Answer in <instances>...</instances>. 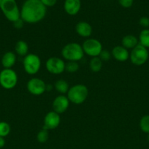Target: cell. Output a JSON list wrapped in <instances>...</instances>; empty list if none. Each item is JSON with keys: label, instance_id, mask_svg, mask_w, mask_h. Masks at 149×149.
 Returning <instances> with one entry per match:
<instances>
[{"label": "cell", "instance_id": "obj_11", "mask_svg": "<svg viewBox=\"0 0 149 149\" xmlns=\"http://www.w3.org/2000/svg\"><path fill=\"white\" fill-rule=\"evenodd\" d=\"M61 122V117L56 112L50 111L45 115L43 121V128H45L48 130H55L59 126Z\"/></svg>", "mask_w": 149, "mask_h": 149}, {"label": "cell", "instance_id": "obj_31", "mask_svg": "<svg viewBox=\"0 0 149 149\" xmlns=\"http://www.w3.org/2000/svg\"><path fill=\"white\" fill-rule=\"evenodd\" d=\"M5 139L4 138L0 137V148H2L5 146Z\"/></svg>", "mask_w": 149, "mask_h": 149}, {"label": "cell", "instance_id": "obj_21", "mask_svg": "<svg viewBox=\"0 0 149 149\" xmlns=\"http://www.w3.org/2000/svg\"><path fill=\"white\" fill-rule=\"evenodd\" d=\"M139 44L145 48H149V29H144L139 34Z\"/></svg>", "mask_w": 149, "mask_h": 149}, {"label": "cell", "instance_id": "obj_3", "mask_svg": "<svg viewBox=\"0 0 149 149\" xmlns=\"http://www.w3.org/2000/svg\"><path fill=\"white\" fill-rule=\"evenodd\" d=\"M61 55L68 61H80L84 56L82 45L76 42H70L67 44L61 49Z\"/></svg>", "mask_w": 149, "mask_h": 149}, {"label": "cell", "instance_id": "obj_28", "mask_svg": "<svg viewBox=\"0 0 149 149\" xmlns=\"http://www.w3.org/2000/svg\"><path fill=\"white\" fill-rule=\"evenodd\" d=\"M118 3L124 8H129L132 6L134 0H118Z\"/></svg>", "mask_w": 149, "mask_h": 149}, {"label": "cell", "instance_id": "obj_12", "mask_svg": "<svg viewBox=\"0 0 149 149\" xmlns=\"http://www.w3.org/2000/svg\"><path fill=\"white\" fill-rule=\"evenodd\" d=\"M70 100L64 95H59L56 96L53 101V111L58 114L64 113L70 106Z\"/></svg>", "mask_w": 149, "mask_h": 149}, {"label": "cell", "instance_id": "obj_10", "mask_svg": "<svg viewBox=\"0 0 149 149\" xmlns=\"http://www.w3.org/2000/svg\"><path fill=\"white\" fill-rule=\"evenodd\" d=\"M26 88L32 95H41L47 91V84L41 79L34 77L29 80L26 84Z\"/></svg>", "mask_w": 149, "mask_h": 149}, {"label": "cell", "instance_id": "obj_17", "mask_svg": "<svg viewBox=\"0 0 149 149\" xmlns=\"http://www.w3.org/2000/svg\"><path fill=\"white\" fill-rule=\"evenodd\" d=\"M121 45L126 49H132L139 45V40L134 35L128 34L123 37L121 40Z\"/></svg>", "mask_w": 149, "mask_h": 149}, {"label": "cell", "instance_id": "obj_32", "mask_svg": "<svg viewBox=\"0 0 149 149\" xmlns=\"http://www.w3.org/2000/svg\"><path fill=\"white\" fill-rule=\"evenodd\" d=\"M148 142H149V134H148Z\"/></svg>", "mask_w": 149, "mask_h": 149}, {"label": "cell", "instance_id": "obj_25", "mask_svg": "<svg viewBox=\"0 0 149 149\" xmlns=\"http://www.w3.org/2000/svg\"><path fill=\"white\" fill-rule=\"evenodd\" d=\"M80 65L75 61H68L65 63V71L69 73H75L79 70Z\"/></svg>", "mask_w": 149, "mask_h": 149}, {"label": "cell", "instance_id": "obj_15", "mask_svg": "<svg viewBox=\"0 0 149 149\" xmlns=\"http://www.w3.org/2000/svg\"><path fill=\"white\" fill-rule=\"evenodd\" d=\"M75 31L81 37L88 38L92 34L93 29L90 23L88 22L80 21L76 24Z\"/></svg>", "mask_w": 149, "mask_h": 149}, {"label": "cell", "instance_id": "obj_22", "mask_svg": "<svg viewBox=\"0 0 149 149\" xmlns=\"http://www.w3.org/2000/svg\"><path fill=\"white\" fill-rule=\"evenodd\" d=\"M140 128L144 133L149 134V115H145L140 120Z\"/></svg>", "mask_w": 149, "mask_h": 149}, {"label": "cell", "instance_id": "obj_4", "mask_svg": "<svg viewBox=\"0 0 149 149\" xmlns=\"http://www.w3.org/2000/svg\"><path fill=\"white\" fill-rule=\"evenodd\" d=\"M0 10L12 23L20 18V9L15 0H0Z\"/></svg>", "mask_w": 149, "mask_h": 149}, {"label": "cell", "instance_id": "obj_13", "mask_svg": "<svg viewBox=\"0 0 149 149\" xmlns=\"http://www.w3.org/2000/svg\"><path fill=\"white\" fill-rule=\"evenodd\" d=\"M112 57L119 62H125L129 59V52L122 45H117L112 48L111 51Z\"/></svg>", "mask_w": 149, "mask_h": 149}, {"label": "cell", "instance_id": "obj_20", "mask_svg": "<svg viewBox=\"0 0 149 149\" xmlns=\"http://www.w3.org/2000/svg\"><path fill=\"white\" fill-rule=\"evenodd\" d=\"M102 66H103V62L102 60L99 58V57H95V58H92L90 60L89 62V68H90L91 71L93 72H99L102 70Z\"/></svg>", "mask_w": 149, "mask_h": 149}, {"label": "cell", "instance_id": "obj_16", "mask_svg": "<svg viewBox=\"0 0 149 149\" xmlns=\"http://www.w3.org/2000/svg\"><path fill=\"white\" fill-rule=\"evenodd\" d=\"M17 61V57L15 52L8 51L5 52L1 57V65L4 68H12L15 64Z\"/></svg>", "mask_w": 149, "mask_h": 149}, {"label": "cell", "instance_id": "obj_27", "mask_svg": "<svg viewBox=\"0 0 149 149\" xmlns=\"http://www.w3.org/2000/svg\"><path fill=\"white\" fill-rule=\"evenodd\" d=\"M139 24L144 29H148L149 27V17H146V16L140 17V20H139Z\"/></svg>", "mask_w": 149, "mask_h": 149}, {"label": "cell", "instance_id": "obj_19", "mask_svg": "<svg viewBox=\"0 0 149 149\" xmlns=\"http://www.w3.org/2000/svg\"><path fill=\"white\" fill-rule=\"evenodd\" d=\"M54 88L61 95H64L67 94V92H68L69 89H70V85L66 80L59 79L55 82Z\"/></svg>", "mask_w": 149, "mask_h": 149}, {"label": "cell", "instance_id": "obj_5", "mask_svg": "<svg viewBox=\"0 0 149 149\" xmlns=\"http://www.w3.org/2000/svg\"><path fill=\"white\" fill-rule=\"evenodd\" d=\"M17 73L12 68H4L0 71V85L5 90H12L18 84Z\"/></svg>", "mask_w": 149, "mask_h": 149}, {"label": "cell", "instance_id": "obj_6", "mask_svg": "<svg viewBox=\"0 0 149 149\" xmlns=\"http://www.w3.org/2000/svg\"><path fill=\"white\" fill-rule=\"evenodd\" d=\"M40 58L36 54L29 53L23 58V66L26 73L30 75L37 74L41 68Z\"/></svg>", "mask_w": 149, "mask_h": 149}, {"label": "cell", "instance_id": "obj_14", "mask_svg": "<svg viewBox=\"0 0 149 149\" xmlns=\"http://www.w3.org/2000/svg\"><path fill=\"white\" fill-rule=\"evenodd\" d=\"M81 8L80 0H65L64 9L69 15H75L80 12Z\"/></svg>", "mask_w": 149, "mask_h": 149}, {"label": "cell", "instance_id": "obj_7", "mask_svg": "<svg viewBox=\"0 0 149 149\" xmlns=\"http://www.w3.org/2000/svg\"><path fill=\"white\" fill-rule=\"evenodd\" d=\"M149 58V53L147 48L139 44L137 46L131 49L129 53V59L133 65H143L147 62Z\"/></svg>", "mask_w": 149, "mask_h": 149}, {"label": "cell", "instance_id": "obj_26", "mask_svg": "<svg viewBox=\"0 0 149 149\" xmlns=\"http://www.w3.org/2000/svg\"><path fill=\"white\" fill-rule=\"evenodd\" d=\"M111 57H112L111 52H110V51H108V49H102L100 55H99V58L102 60V62L108 61L110 59Z\"/></svg>", "mask_w": 149, "mask_h": 149}, {"label": "cell", "instance_id": "obj_18", "mask_svg": "<svg viewBox=\"0 0 149 149\" xmlns=\"http://www.w3.org/2000/svg\"><path fill=\"white\" fill-rule=\"evenodd\" d=\"M15 52L19 56L25 57L29 54V45L23 40L18 41L15 45Z\"/></svg>", "mask_w": 149, "mask_h": 149}, {"label": "cell", "instance_id": "obj_24", "mask_svg": "<svg viewBox=\"0 0 149 149\" xmlns=\"http://www.w3.org/2000/svg\"><path fill=\"white\" fill-rule=\"evenodd\" d=\"M11 131V127L10 125L6 122H0V137L5 138L10 133Z\"/></svg>", "mask_w": 149, "mask_h": 149}, {"label": "cell", "instance_id": "obj_2", "mask_svg": "<svg viewBox=\"0 0 149 149\" xmlns=\"http://www.w3.org/2000/svg\"><path fill=\"white\" fill-rule=\"evenodd\" d=\"M89 95V90L86 85L77 84L70 87L67 93V97L70 103L80 105L84 103Z\"/></svg>", "mask_w": 149, "mask_h": 149}, {"label": "cell", "instance_id": "obj_23", "mask_svg": "<svg viewBox=\"0 0 149 149\" xmlns=\"http://www.w3.org/2000/svg\"><path fill=\"white\" fill-rule=\"evenodd\" d=\"M49 138V132L45 128H42L37 134V141L40 143H45Z\"/></svg>", "mask_w": 149, "mask_h": 149}, {"label": "cell", "instance_id": "obj_9", "mask_svg": "<svg viewBox=\"0 0 149 149\" xmlns=\"http://www.w3.org/2000/svg\"><path fill=\"white\" fill-rule=\"evenodd\" d=\"M47 71L52 74H61L65 71V63L61 58L58 57H51L45 63Z\"/></svg>", "mask_w": 149, "mask_h": 149}, {"label": "cell", "instance_id": "obj_29", "mask_svg": "<svg viewBox=\"0 0 149 149\" xmlns=\"http://www.w3.org/2000/svg\"><path fill=\"white\" fill-rule=\"evenodd\" d=\"M40 1L46 7H53L57 3V0H40Z\"/></svg>", "mask_w": 149, "mask_h": 149}, {"label": "cell", "instance_id": "obj_8", "mask_svg": "<svg viewBox=\"0 0 149 149\" xmlns=\"http://www.w3.org/2000/svg\"><path fill=\"white\" fill-rule=\"evenodd\" d=\"M84 54H86L91 58L99 57L102 51V45L98 39L91 38L85 41L82 45Z\"/></svg>", "mask_w": 149, "mask_h": 149}, {"label": "cell", "instance_id": "obj_30", "mask_svg": "<svg viewBox=\"0 0 149 149\" xmlns=\"http://www.w3.org/2000/svg\"><path fill=\"white\" fill-rule=\"evenodd\" d=\"M13 26L15 29H20L23 27V25H24V22L22 20L21 18H19L18 20H15V22H13Z\"/></svg>", "mask_w": 149, "mask_h": 149}, {"label": "cell", "instance_id": "obj_1", "mask_svg": "<svg viewBox=\"0 0 149 149\" xmlns=\"http://www.w3.org/2000/svg\"><path fill=\"white\" fill-rule=\"evenodd\" d=\"M47 14V7L40 0H26L20 10V18L24 23L34 24L42 21Z\"/></svg>", "mask_w": 149, "mask_h": 149}]
</instances>
